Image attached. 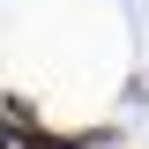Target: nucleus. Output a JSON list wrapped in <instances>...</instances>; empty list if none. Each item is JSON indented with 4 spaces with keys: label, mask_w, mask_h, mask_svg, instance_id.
I'll list each match as a JSON object with an SVG mask.
<instances>
[{
    "label": "nucleus",
    "mask_w": 149,
    "mask_h": 149,
    "mask_svg": "<svg viewBox=\"0 0 149 149\" xmlns=\"http://www.w3.org/2000/svg\"><path fill=\"white\" fill-rule=\"evenodd\" d=\"M37 149H60V142H37Z\"/></svg>",
    "instance_id": "1"
}]
</instances>
